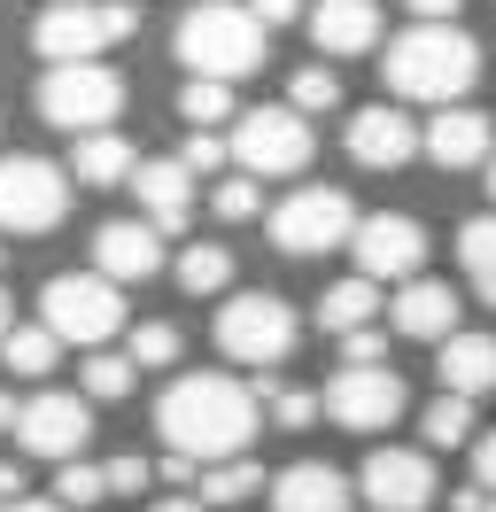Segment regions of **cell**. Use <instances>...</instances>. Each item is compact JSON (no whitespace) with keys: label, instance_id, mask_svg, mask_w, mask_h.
<instances>
[{"label":"cell","instance_id":"25","mask_svg":"<svg viewBox=\"0 0 496 512\" xmlns=\"http://www.w3.org/2000/svg\"><path fill=\"white\" fill-rule=\"evenodd\" d=\"M372 319H380V280H365V272L334 280V288L318 295V326L326 334H349V326H372Z\"/></svg>","mask_w":496,"mask_h":512},{"label":"cell","instance_id":"39","mask_svg":"<svg viewBox=\"0 0 496 512\" xmlns=\"http://www.w3.org/2000/svg\"><path fill=\"white\" fill-rule=\"evenodd\" d=\"M179 163H186V171H217V163H225V132H186Z\"/></svg>","mask_w":496,"mask_h":512},{"label":"cell","instance_id":"21","mask_svg":"<svg viewBox=\"0 0 496 512\" xmlns=\"http://www.w3.org/2000/svg\"><path fill=\"white\" fill-rule=\"evenodd\" d=\"M434 350H442L434 373H442L450 396H473V404H481V396L496 388V334H442Z\"/></svg>","mask_w":496,"mask_h":512},{"label":"cell","instance_id":"16","mask_svg":"<svg viewBox=\"0 0 496 512\" xmlns=\"http://www.w3.org/2000/svg\"><path fill=\"white\" fill-rule=\"evenodd\" d=\"M93 272L101 280H155L163 272V233H155L148 218H109L101 233H93Z\"/></svg>","mask_w":496,"mask_h":512},{"label":"cell","instance_id":"15","mask_svg":"<svg viewBox=\"0 0 496 512\" xmlns=\"http://www.w3.org/2000/svg\"><path fill=\"white\" fill-rule=\"evenodd\" d=\"M341 148H349V163H365V171H396V163L419 156V125L403 117L396 101H380V109H357V117H349Z\"/></svg>","mask_w":496,"mask_h":512},{"label":"cell","instance_id":"35","mask_svg":"<svg viewBox=\"0 0 496 512\" xmlns=\"http://www.w3.org/2000/svg\"><path fill=\"white\" fill-rule=\"evenodd\" d=\"M210 210H217L225 225H248L256 210H264V194H256V179H248V171H233V179H217V187H210Z\"/></svg>","mask_w":496,"mask_h":512},{"label":"cell","instance_id":"9","mask_svg":"<svg viewBox=\"0 0 496 512\" xmlns=\"http://www.w3.org/2000/svg\"><path fill=\"white\" fill-rule=\"evenodd\" d=\"M264 233H272L279 256H334L357 233V202L341 187H295L287 202L264 210Z\"/></svg>","mask_w":496,"mask_h":512},{"label":"cell","instance_id":"27","mask_svg":"<svg viewBox=\"0 0 496 512\" xmlns=\"http://www.w3.org/2000/svg\"><path fill=\"white\" fill-rule=\"evenodd\" d=\"M171 272H179L186 295H225L233 288V249H225V241H186Z\"/></svg>","mask_w":496,"mask_h":512},{"label":"cell","instance_id":"12","mask_svg":"<svg viewBox=\"0 0 496 512\" xmlns=\"http://www.w3.org/2000/svg\"><path fill=\"white\" fill-rule=\"evenodd\" d=\"M16 443L31 450V458H78V450L93 443V404L86 396H62V388H39V396H24L16 404Z\"/></svg>","mask_w":496,"mask_h":512},{"label":"cell","instance_id":"11","mask_svg":"<svg viewBox=\"0 0 496 512\" xmlns=\"http://www.w3.org/2000/svg\"><path fill=\"white\" fill-rule=\"evenodd\" d=\"M318 412L334 419V427H349V435H380V427L403 419V381L388 373V365H334Z\"/></svg>","mask_w":496,"mask_h":512},{"label":"cell","instance_id":"5","mask_svg":"<svg viewBox=\"0 0 496 512\" xmlns=\"http://www.w3.org/2000/svg\"><path fill=\"white\" fill-rule=\"evenodd\" d=\"M310 148H318V132H310L303 109H287V101H272V109H241L233 117V132H225V156L241 163L248 179H295L310 163Z\"/></svg>","mask_w":496,"mask_h":512},{"label":"cell","instance_id":"40","mask_svg":"<svg viewBox=\"0 0 496 512\" xmlns=\"http://www.w3.org/2000/svg\"><path fill=\"white\" fill-rule=\"evenodd\" d=\"M248 8H256V24H264V32H279V24H295V16H303L310 0H248Z\"/></svg>","mask_w":496,"mask_h":512},{"label":"cell","instance_id":"29","mask_svg":"<svg viewBox=\"0 0 496 512\" xmlns=\"http://www.w3.org/2000/svg\"><path fill=\"white\" fill-rule=\"evenodd\" d=\"M179 117H186V132H217V125H233L241 109H233V86H225V78H186Z\"/></svg>","mask_w":496,"mask_h":512},{"label":"cell","instance_id":"50","mask_svg":"<svg viewBox=\"0 0 496 512\" xmlns=\"http://www.w3.org/2000/svg\"><path fill=\"white\" fill-rule=\"evenodd\" d=\"M0 264H8V256H0Z\"/></svg>","mask_w":496,"mask_h":512},{"label":"cell","instance_id":"6","mask_svg":"<svg viewBox=\"0 0 496 512\" xmlns=\"http://www.w3.org/2000/svg\"><path fill=\"white\" fill-rule=\"evenodd\" d=\"M39 326H55V342L101 350L124 326V288L101 280V272H55V280L39 288Z\"/></svg>","mask_w":496,"mask_h":512},{"label":"cell","instance_id":"10","mask_svg":"<svg viewBox=\"0 0 496 512\" xmlns=\"http://www.w3.org/2000/svg\"><path fill=\"white\" fill-rule=\"evenodd\" d=\"M70 218V171L47 156H0V233H55Z\"/></svg>","mask_w":496,"mask_h":512},{"label":"cell","instance_id":"18","mask_svg":"<svg viewBox=\"0 0 496 512\" xmlns=\"http://www.w3.org/2000/svg\"><path fill=\"white\" fill-rule=\"evenodd\" d=\"M388 334H403V342H442V334H458V295L442 288V280H403L396 303H388Z\"/></svg>","mask_w":496,"mask_h":512},{"label":"cell","instance_id":"31","mask_svg":"<svg viewBox=\"0 0 496 512\" xmlns=\"http://www.w3.org/2000/svg\"><path fill=\"white\" fill-rule=\"evenodd\" d=\"M419 435H427L434 450H458V443H473V396H434L427 404V419H419Z\"/></svg>","mask_w":496,"mask_h":512},{"label":"cell","instance_id":"24","mask_svg":"<svg viewBox=\"0 0 496 512\" xmlns=\"http://www.w3.org/2000/svg\"><path fill=\"white\" fill-rule=\"evenodd\" d=\"M55 357H62V342H55V326H39V319L0 334V365H8L16 381H47V373H55Z\"/></svg>","mask_w":496,"mask_h":512},{"label":"cell","instance_id":"19","mask_svg":"<svg viewBox=\"0 0 496 512\" xmlns=\"http://www.w3.org/2000/svg\"><path fill=\"white\" fill-rule=\"evenodd\" d=\"M303 24L326 55H365L380 47V0H310Z\"/></svg>","mask_w":496,"mask_h":512},{"label":"cell","instance_id":"38","mask_svg":"<svg viewBox=\"0 0 496 512\" xmlns=\"http://www.w3.org/2000/svg\"><path fill=\"white\" fill-rule=\"evenodd\" d=\"M101 474H109V497H148L155 466H148V458H109Z\"/></svg>","mask_w":496,"mask_h":512},{"label":"cell","instance_id":"22","mask_svg":"<svg viewBox=\"0 0 496 512\" xmlns=\"http://www.w3.org/2000/svg\"><path fill=\"white\" fill-rule=\"evenodd\" d=\"M272 512H349V481H341L334 466L303 458V466L272 474Z\"/></svg>","mask_w":496,"mask_h":512},{"label":"cell","instance_id":"47","mask_svg":"<svg viewBox=\"0 0 496 512\" xmlns=\"http://www.w3.org/2000/svg\"><path fill=\"white\" fill-rule=\"evenodd\" d=\"M8 319H16V303H8V288H0V334H8Z\"/></svg>","mask_w":496,"mask_h":512},{"label":"cell","instance_id":"26","mask_svg":"<svg viewBox=\"0 0 496 512\" xmlns=\"http://www.w3.org/2000/svg\"><path fill=\"white\" fill-rule=\"evenodd\" d=\"M256 489H272V481H264V466H256V458H217V466H202V481H194V497H202V505H248V497H256Z\"/></svg>","mask_w":496,"mask_h":512},{"label":"cell","instance_id":"23","mask_svg":"<svg viewBox=\"0 0 496 512\" xmlns=\"http://www.w3.org/2000/svg\"><path fill=\"white\" fill-rule=\"evenodd\" d=\"M132 140L124 132H78V148H70V179L78 187H124L132 179Z\"/></svg>","mask_w":496,"mask_h":512},{"label":"cell","instance_id":"13","mask_svg":"<svg viewBox=\"0 0 496 512\" xmlns=\"http://www.w3.org/2000/svg\"><path fill=\"white\" fill-rule=\"evenodd\" d=\"M349 249H357V272L365 280H419V264H427V225L403 218V210H380V218H357L349 233Z\"/></svg>","mask_w":496,"mask_h":512},{"label":"cell","instance_id":"48","mask_svg":"<svg viewBox=\"0 0 496 512\" xmlns=\"http://www.w3.org/2000/svg\"><path fill=\"white\" fill-rule=\"evenodd\" d=\"M481 512H496V489H489V497H481Z\"/></svg>","mask_w":496,"mask_h":512},{"label":"cell","instance_id":"30","mask_svg":"<svg viewBox=\"0 0 496 512\" xmlns=\"http://www.w3.org/2000/svg\"><path fill=\"white\" fill-rule=\"evenodd\" d=\"M78 381H86V396H93V404H117V396H132L140 365H132L124 350H109V342H101V350H86V373H78Z\"/></svg>","mask_w":496,"mask_h":512},{"label":"cell","instance_id":"42","mask_svg":"<svg viewBox=\"0 0 496 512\" xmlns=\"http://www.w3.org/2000/svg\"><path fill=\"white\" fill-rule=\"evenodd\" d=\"M458 8H465V0H411V16H419V24H450Z\"/></svg>","mask_w":496,"mask_h":512},{"label":"cell","instance_id":"34","mask_svg":"<svg viewBox=\"0 0 496 512\" xmlns=\"http://www.w3.org/2000/svg\"><path fill=\"white\" fill-rule=\"evenodd\" d=\"M334 101H341V78H334V70L310 63V70H295V78H287V109H303V117H326Z\"/></svg>","mask_w":496,"mask_h":512},{"label":"cell","instance_id":"28","mask_svg":"<svg viewBox=\"0 0 496 512\" xmlns=\"http://www.w3.org/2000/svg\"><path fill=\"white\" fill-rule=\"evenodd\" d=\"M458 264H465V280H473V295L496 303V218H465L458 225Z\"/></svg>","mask_w":496,"mask_h":512},{"label":"cell","instance_id":"43","mask_svg":"<svg viewBox=\"0 0 496 512\" xmlns=\"http://www.w3.org/2000/svg\"><path fill=\"white\" fill-rule=\"evenodd\" d=\"M16 497H24V466H8V458H0V505H16Z\"/></svg>","mask_w":496,"mask_h":512},{"label":"cell","instance_id":"36","mask_svg":"<svg viewBox=\"0 0 496 512\" xmlns=\"http://www.w3.org/2000/svg\"><path fill=\"white\" fill-rule=\"evenodd\" d=\"M264 412L295 435V427H310V419H318V396H310V388H279V381H272V388H264Z\"/></svg>","mask_w":496,"mask_h":512},{"label":"cell","instance_id":"32","mask_svg":"<svg viewBox=\"0 0 496 512\" xmlns=\"http://www.w3.org/2000/svg\"><path fill=\"white\" fill-rule=\"evenodd\" d=\"M179 350H186V342H179V326H171V319H140L124 357H132L140 373H163V365H179Z\"/></svg>","mask_w":496,"mask_h":512},{"label":"cell","instance_id":"46","mask_svg":"<svg viewBox=\"0 0 496 512\" xmlns=\"http://www.w3.org/2000/svg\"><path fill=\"white\" fill-rule=\"evenodd\" d=\"M8 427H16V396L0 388V435H8Z\"/></svg>","mask_w":496,"mask_h":512},{"label":"cell","instance_id":"3","mask_svg":"<svg viewBox=\"0 0 496 512\" xmlns=\"http://www.w3.org/2000/svg\"><path fill=\"white\" fill-rule=\"evenodd\" d=\"M171 55H179L194 78H248L264 70V24L248 0H186L179 32H171Z\"/></svg>","mask_w":496,"mask_h":512},{"label":"cell","instance_id":"45","mask_svg":"<svg viewBox=\"0 0 496 512\" xmlns=\"http://www.w3.org/2000/svg\"><path fill=\"white\" fill-rule=\"evenodd\" d=\"M0 512H70V505H55V497H16V505H0Z\"/></svg>","mask_w":496,"mask_h":512},{"label":"cell","instance_id":"14","mask_svg":"<svg viewBox=\"0 0 496 512\" xmlns=\"http://www.w3.org/2000/svg\"><path fill=\"white\" fill-rule=\"evenodd\" d=\"M434 489H442V481H434L427 450L388 443V450H372V458H365V505L372 512H427Z\"/></svg>","mask_w":496,"mask_h":512},{"label":"cell","instance_id":"41","mask_svg":"<svg viewBox=\"0 0 496 512\" xmlns=\"http://www.w3.org/2000/svg\"><path fill=\"white\" fill-rule=\"evenodd\" d=\"M473 489H496V427L473 435Z\"/></svg>","mask_w":496,"mask_h":512},{"label":"cell","instance_id":"20","mask_svg":"<svg viewBox=\"0 0 496 512\" xmlns=\"http://www.w3.org/2000/svg\"><path fill=\"white\" fill-rule=\"evenodd\" d=\"M132 194H140L155 233H179L194 218V171L186 163H132Z\"/></svg>","mask_w":496,"mask_h":512},{"label":"cell","instance_id":"49","mask_svg":"<svg viewBox=\"0 0 496 512\" xmlns=\"http://www.w3.org/2000/svg\"><path fill=\"white\" fill-rule=\"evenodd\" d=\"M489 194H496V156H489Z\"/></svg>","mask_w":496,"mask_h":512},{"label":"cell","instance_id":"37","mask_svg":"<svg viewBox=\"0 0 496 512\" xmlns=\"http://www.w3.org/2000/svg\"><path fill=\"white\" fill-rule=\"evenodd\" d=\"M341 365H388V334L380 326H349L341 334Z\"/></svg>","mask_w":496,"mask_h":512},{"label":"cell","instance_id":"8","mask_svg":"<svg viewBox=\"0 0 496 512\" xmlns=\"http://www.w3.org/2000/svg\"><path fill=\"white\" fill-rule=\"evenodd\" d=\"M39 117L55 132H109L124 117V78L109 63H47V78H39Z\"/></svg>","mask_w":496,"mask_h":512},{"label":"cell","instance_id":"44","mask_svg":"<svg viewBox=\"0 0 496 512\" xmlns=\"http://www.w3.org/2000/svg\"><path fill=\"white\" fill-rule=\"evenodd\" d=\"M148 512H210V505H202V497H186V489H171V497H163V505H148Z\"/></svg>","mask_w":496,"mask_h":512},{"label":"cell","instance_id":"2","mask_svg":"<svg viewBox=\"0 0 496 512\" xmlns=\"http://www.w3.org/2000/svg\"><path fill=\"white\" fill-rule=\"evenodd\" d=\"M380 78L396 101H427V109H450L481 86V47L458 32V24H411L403 39H388L380 55Z\"/></svg>","mask_w":496,"mask_h":512},{"label":"cell","instance_id":"33","mask_svg":"<svg viewBox=\"0 0 496 512\" xmlns=\"http://www.w3.org/2000/svg\"><path fill=\"white\" fill-rule=\"evenodd\" d=\"M55 505H70V512L109 505V474H101V466H86V458H62V474H55Z\"/></svg>","mask_w":496,"mask_h":512},{"label":"cell","instance_id":"7","mask_svg":"<svg viewBox=\"0 0 496 512\" xmlns=\"http://www.w3.org/2000/svg\"><path fill=\"white\" fill-rule=\"evenodd\" d=\"M217 350L233 357V365H279V357H295V342H303V326H295V303L287 295H225V311H217Z\"/></svg>","mask_w":496,"mask_h":512},{"label":"cell","instance_id":"17","mask_svg":"<svg viewBox=\"0 0 496 512\" xmlns=\"http://www.w3.org/2000/svg\"><path fill=\"white\" fill-rule=\"evenodd\" d=\"M419 148H427L442 171H473V163H489V156H496V125L481 117V109L450 101V109H434V125L419 132Z\"/></svg>","mask_w":496,"mask_h":512},{"label":"cell","instance_id":"4","mask_svg":"<svg viewBox=\"0 0 496 512\" xmlns=\"http://www.w3.org/2000/svg\"><path fill=\"white\" fill-rule=\"evenodd\" d=\"M132 32H140L132 0H47L31 24V47H39V63H101Z\"/></svg>","mask_w":496,"mask_h":512},{"label":"cell","instance_id":"1","mask_svg":"<svg viewBox=\"0 0 496 512\" xmlns=\"http://www.w3.org/2000/svg\"><path fill=\"white\" fill-rule=\"evenodd\" d=\"M155 435L194 458V466H217V458H241L256 443V396L225 373H186V381L163 388L155 404Z\"/></svg>","mask_w":496,"mask_h":512}]
</instances>
